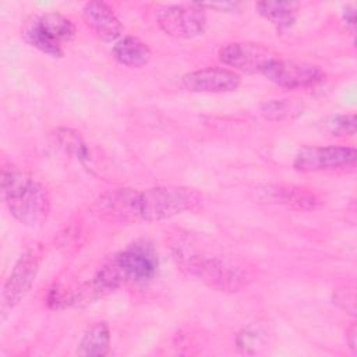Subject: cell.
Listing matches in <instances>:
<instances>
[{
  "label": "cell",
  "mask_w": 357,
  "mask_h": 357,
  "mask_svg": "<svg viewBox=\"0 0 357 357\" xmlns=\"http://www.w3.org/2000/svg\"><path fill=\"white\" fill-rule=\"evenodd\" d=\"M346 333H347L346 337H347L349 347H350L353 351H356V326L351 325Z\"/></svg>",
  "instance_id": "24"
},
{
  "label": "cell",
  "mask_w": 357,
  "mask_h": 357,
  "mask_svg": "<svg viewBox=\"0 0 357 357\" xmlns=\"http://www.w3.org/2000/svg\"><path fill=\"white\" fill-rule=\"evenodd\" d=\"M199 7L205 8H213L218 11H225V13H233L237 11L240 4L238 3H231V1H225V3H198Z\"/></svg>",
  "instance_id": "22"
},
{
  "label": "cell",
  "mask_w": 357,
  "mask_h": 357,
  "mask_svg": "<svg viewBox=\"0 0 357 357\" xmlns=\"http://www.w3.org/2000/svg\"><path fill=\"white\" fill-rule=\"evenodd\" d=\"M114 59L130 68H141L146 66L152 57L149 46L137 36H124L113 46Z\"/></svg>",
  "instance_id": "14"
},
{
  "label": "cell",
  "mask_w": 357,
  "mask_h": 357,
  "mask_svg": "<svg viewBox=\"0 0 357 357\" xmlns=\"http://www.w3.org/2000/svg\"><path fill=\"white\" fill-rule=\"evenodd\" d=\"M326 128L332 135L346 137L356 134V116L354 114H336L326 120Z\"/></svg>",
  "instance_id": "20"
},
{
  "label": "cell",
  "mask_w": 357,
  "mask_h": 357,
  "mask_svg": "<svg viewBox=\"0 0 357 357\" xmlns=\"http://www.w3.org/2000/svg\"><path fill=\"white\" fill-rule=\"evenodd\" d=\"M174 258L181 271L211 289L237 291L245 283V272L233 261L184 241L174 245Z\"/></svg>",
  "instance_id": "2"
},
{
  "label": "cell",
  "mask_w": 357,
  "mask_h": 357,
  "mask_svg": "<svg viewBox=\"0 0 357 357\" xmlns=\"http://www.w3.org/2000/svg\"><path fill=\"white\" fill-rule=\"evenodd\" d=\"M333 303L339 308H342L346 312L354 315L356 314V293H354V287L343 286L340 289H336L333 291Z\"/></svg>",
  "instance_id": "21"
},
{
  "label": "cell",
  "mask_w": 357,
  "mask_h": 357,
  "mask_svg": "<svg viewBox=\"0 0 357 357\" xmlns=\"http://www.w3.org/2000/svg\"><path fill=\"white\" fill-rule=\"evenodd\" d=\"M75 25L70 18L59 13H47L33 17L22 29L24 40L50 57L64 54L63 45L75 38Z\"/></svg>",
  "instance_id": "4"
},
{
  "label": "cell",
  "mask_w": 357,
  "mask_h": 357,
  "mask_svg": "<svg viewBox=\"0 0 357 357\" xmlns=\"http://www.w3.org/2000/svg\"><path fill=\"white\" fill-rule=\"evenodd\" d=\"M356 159L357 151L353 146H305L297 152L293 167L303 173L333 172L354 167Z\"/></svg>",
  "instance_id": "7"
},
{
  "label": "cell",
  "mask_w": 357,
  "mask_h": 357,
  "mask_svg": "<svg viewBox=\"0 0 357 357\" xmlns=\"http://www.w3.org/2000/svg\"><path fill=\"white\" fill-rule=\"evenodd\" d=\"M261 113L268 120L282 121L301 114L303 105L297 99H272L261 106Z\"/></svg>",
  "instance_id": "18"
},
{
  "label": "cell",
  "mask_w": 357,
  "mask_h": 357,
  "mask_svg": "<svg viewBox=\"0 0 357 357\" xmlns=\"http://www.w3.org/2000/svg\"><path fill=\"white\" fill-rule=\"evenodd\" d=\"M271 339V331L264 324H251L243 328L236 337L237 347L241 353L255 354L264 350Z\"/></svg>",
  "instance_id": "17"
},
{
  "label": "cell",
  "mask_w": 357,
  "mask_h": 357,
  "mask_svg": "<svg viewBox=\"0 0 357 357\" xmlns=\"http://www.w3.org/2000/svg\"><path fill=\"white\" fill-rule=\"evenodd\" d=\"M343 20L346 21V25L354 31V26H356V11H354V7H346L344 11H343Z\"/></svg>",
  "instance_id": "23"
},
{
  "label": "cell",
  "mask_w": 357,
  "mask_h": 357,
  "mask_svg": "<svg viewBox=\"0 0 357 357\" xmlns=\"http://www.w3.org/2000/svg\"><path fill=\"white\" fill-rule=\"evenodd\" d=\"M159 26L173 38L191 39L199 36L206 28V14L198 3L173 4L158 13Z\"/></svg>",
  "instance_id": "9"
},
{
  "label": "cell",
  "mask_w": 357,
  "mask_h": 357,
  "mask_svg": "<svg viewBox=\"0 0 357 357\" xmlns=\"http://www.w3.org/2000/svg\"><path fill=\"white\" fill-rule=\"evenodd\" d=\"M54 139L66 153L77 158L78 160L89 159V149L82 137L79 135V132L66 127L57 128L54 131Z\"/></svg>",
  "instance_id": "19"
},
{
  "label": "cell",
  "mask_w": 357,
  "mask_h": 357,
  "mask_svg": "<svg viewBox=\"0 0 357 357\" xmlns=\"http://www.w3.org/2000/svg\"><path fill=\"white\" fill-rule=\"evenodd\" d=\"M82 18L85 24L106 42H113L123 33V24L113 8L105 1L93 0L85 3L82 7Z\"/></svg>",
  "instance_id": "12"
},
{
  "label": "cell",
  "mask_w": 357,
  "mask_h": 357,
  "mask_svg": "<svg viewBox=\"0 0 357 357\" xmlns=\"http://www.w3.org/2000/svg\"><path fill=\"white\" fill-rule=\"evenodd\" d=\"M275 85L283 89H308L321 84L325 78V73L319 66L297 61L275 59L262 73Z\"/></svg>",
  "instance_id": "8"
},
{
  "label": "cell",
  "mask_w": 357,
  "mask_h": 357,
  "mask_svg": "<svg viewBox=\"0 0 357 357\" xmlns=\"http://www.w3.org/2000/svg\"><path fill=\"white\" fill-rule=\"evenodd\" d=\"M219 60L236 70L244 73H259L278 59V53L262 43L231 42L219 49Z\"/></svg>",
  "instance_id": "10"
},
{
  "label": "cell",
  "mask_w": 357,
  "mask_h": 357,
  "mask_svg": "<svg viewBox=\"0 0 357 357\" xmlns=\"http://www.w3.org/2000/svg\"><path fill=\"white\" fill-rule=\"evenodd\" d=\"M259 198L265 202L280 204L297 211H314L319 205V198L303 188L296 185H264L258 188Z\"/></svg>",
  "instance_id": "13"
},
{
  "label": "cell",
  "mask_w": 357,
  "mask_h": 357,
  "mask_svg": "<svg viewBox=\"0 0 357 357\" xmlns=\"http://www.w3.org/2000/svg\"><path fill=\"white\" fill-rule=\"evenodd\" d=\"M181 84L190 92L225 93L238 89L241 78L237 73L229 68L208 67L184 74Z\"/></svg>",
  "instance_id": "11"
},
{
  "label": "cell",
  "mask_w": 357,
  "mask_h": 357,
  "mask_svg": "<svg viewBox=\"0 0 357 357\" xmlns=\"http://www.w3.org/2000/svg\"><path fill=\"white\" fill-rule=\"evenodd\" d=\"M1 195L11 216L28 227L42 226L50 213L47 190L15 166L1 170Z\"/></svg>",
  "instance_id": "1"
},
{
  "label": "cell",
  "mask_w": 357,
  "mask_h": 357,
  "mask_svg": "<svg viewBox=\"0 0 357 357\" xmlns=\"http://www.w3.org/2000/svg\"><path fill=\"white\" fill-rule=\"evenodd\" d=\"M121 286L149 280L158 269V259L149 247L135 244L117 252L103 264Z\"/></svg>",
  "instance_id": "6"
},
{
  "label": "cell",
  "mask_w": 357,
  "mask_h": 357,
  "mask_svg": "<svg viewBox=\"0 0 357 357\" xmlns=\"http://www.w3.org/2000/svg\"><path fill=\"white\" fill-rule=\"evenodd\" d=\"M202 204V195L194 188L181 185H156L134 190V220L159 222L176 215L195 211Z\"/></svg>",
  "instance_id": "3"
},
{
  "label": "cell",
  "mask_w": 357,
  "mask_h": 357,
  "mask_svg": "<svg viewBox=\"0 0 357 357\" xmlns=\"http://www.w3.org/2000/svg\"><path fill=\"white\" fill-rule=\"evenodd\" d=\"M296 4L286 1H259L255 4L257 13L279 29L289 28L296 21Z\"/></svg>",
  "instance_id": "16"
},
{
  "label": "cell",
  "mask_w": 357,
  "mask_h": 357,
  "mask_svg": "<svg viewBox=\"0 0 357 357\" xmlns=\"http://www.w3.org/2000/svg\"><path fill=\"white\" fill-rule=\"evenodd\" d=\"M43 258V247L31 244L14 264L1 293L3 310H11L18 305L29 293Z\"/></svg>",
  "instance_id": "5"
},
{
  "label": "cell",
  "mask_w": 357,
  "mask_h": 357,
  "mask_svg": "<svg viewBox=\"0 0 357 357\" xmlns=\"http://www.w3.org/2000/svg\"><path fill=\"white\" fill-rule=\"evenodd\" d=\"M110 350V328L106 322H96L82 335L77 354L82 357H102Z\"/></svg>",
  "instance_id": "15"
}]
</instances>
